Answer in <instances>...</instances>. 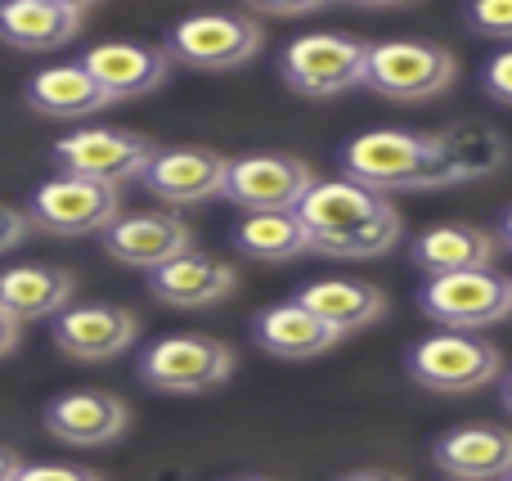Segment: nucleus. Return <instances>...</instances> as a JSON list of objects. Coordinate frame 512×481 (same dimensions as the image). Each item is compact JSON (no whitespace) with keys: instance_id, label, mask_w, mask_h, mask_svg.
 <instances>
[{"instance_id":"6ab92c4d","label":"nucleus","mask_w":512,"mask_h":481,"mask_svg":"<svg viewBox=\"0 0 512 481\" xmlns=\"http://www.w3.org/2000/svg\"><path fill=\"white\" fill-rule=\"evenodd\" d=\"M432 459L450 481H504L512 473V432L499 423H468L445 432Z\"/></svg>"},{"instance_id":"4be33fe9","label":"nucleus","mask_w":512,"mask_h":481,"mask_svg":"<svg viewBox=\"0 0 512 481\" xmlns=\"http://www.w3.org/2000/svg\"><path fill=\"white\" fill-rule=\"evenodd\" d=\"M495 248L499 239L481 225H468V221H450V225H432L414 239L409 257H414L418 270L427 275H459V270H490L495 261Z\"/></svg>"},{"instance_id":"412c9836","label":"nucleus","mask_w":512,"mask_h":481,"mask_svg":"<svg viewBox=\"0 0 512 481\" xmlns=\"http://www.w3.org/2000/svg\"><path fill=\"white\" fill-rule=\"evenodd\" d=\"M297 306H306L315 320H324L333 333H355L369 329L387 315V297H382L378 284L369 279H315L306 284L297 297Z\"/></svg>"},{"instance_id":"9d476101","label":"nucleus","mask_w":512,"mask_h":481,"mask_svg":"<svg viewBox=\"0 0 512 481\" xmlns=\"http://www.w3.org/2000/svg\"><path fill=\"white\" fill-rule=\"evenodd\" d=\"M315 171L292 153H248L225 167V189L234 207L243 212H297V203L310 194Z\"/></svg>"},{"instance_id":"dca6fc26","label":"nucleus","mask_w":512,"mask_h":481,"mask_svg":"<svg viewBox=\"0 0 512 481\" xmlns=\"http://www.w3.org/2000/svg\"><path fill=\"white\" fill-rule=\"evenodd\" d=\"M131 423V410H126L122 396L113 392H95V387H81V392H63L45 405V432L63 446H108L117 441Z\"/></svg>"},{"instance_id":"f257e3e1","label":"nucleus","mask_w":512,"mask_h":481,"mask_svg":"<svg viewBox=\"0 0 512 481\" xmlns=\"http://www.w3.org/2000/svg\"><path fill=\"white\" fill-rule=\"evenodd\" d=\"M342 176L355 185L387 194V189H441L454 185V171L436 131H364L342 144Z\"/></svg>"},{"instance_id":"2f4dec72","label":"nucleus","mask_w":512,"mask_h":481,"mask_svg":"<svg viewBox=\"0 0 512 481\" xmlns=\"http://www.w3.org/2000/svg\"><path fill=\"white\" fill-rule=\"evenodd\" d=\"M14 347H18V324L0 315V360H5V356H9V351H14Z\"/></svg>"},{"instance_id":"f03ea898","label":"nucleus","mask_w":512,"mask_h":481,"mask_svg":"<svg viewBox=\"0 0 512 481\" xmlns=\"http://www.w3.org/2000/svg\"><path fill=\"white\" fill-rule=\"evenodd\" d=\"M454 77H459V63L436 41H409V36L378 41L369 45V59H364V86L400 104L441 99L454 86Z\"/></svg>"},{"instance_id":"e433bc0d","label":"nucleus","mask_w":512,"mask_h":481,"mask_svg":"<svg viewBox=\"0 0 512 481\" xmlns=\"http://www.w3.org/2000/svg\"><path fill=\"white\" fill-rule=\"evenodd\" d=\"M504 410H508V414H512V374H508V378H504Z\"/></svg>"},{"instance_id":"f8f14e48","label":"nucleus","mask_w":512,"mask_h":481,"mask_svg":"<svg viewBox=\"0 0 512 481\" xmlns=\"http://www.w3.org/2000/svg\"><path fill=\"white\" fill-rule=\"evenodd\" d=\"M387 198L373 194V189L355 185V180H315L310 185V194L297 203V221L301 230H306L310 248H328V243L346 239V234H355L360 225H369L378 212H387Z\"/></svg>"},{"instance_id":"a878e982","label":"nucleus","mask_w":512,"mask_h":481,"mask_svg":"<svg viewBox=\"0 0 512 481\" xmlns=\"http://www.w3.org/2000/svg\"><path fill=\"white\" fill-rule=\"evenodd\" d=\"M234 248L248 252L256 261H292L310 252V239L292 212H252L234 225Z\"/></svg>"},{"instance_id":"72a5a7b5","label":"nucleus","mask_w":512,"mask_h":481,"mask_svg":"<svg viewBox=\"0 0 512 481\" xmlns=\"http://www.w3.org/2000/svg\"><path fill=\"white\" fill-rule=\"evenodd\" d=\"M337 481H405L400 473H382V468H360V473H346Z\"/></svg>"},{"instance_id":"58836bf2","label":"nucleus","mask_w":512,"mask_h":481,"mask_svg":"<svg viewBox=\"0 0 512 481\" xmlns=\"http://www.w3.org/2000/svg\"><path fill=\"white\" fill-rule=\"evenodd\" d=\"M504 481H512V473H508V477H504Z\"/></svg>"},{"instance_id":"0eeeda50","label":"nucleus","mask_w":512,"mask_h":481,"mask_svg":"<svg viewBox=\"0 0 512 481\" xmlns=\"http://www.w3.org/2000/svg\"><path fill=\"white\" fill-rule=\"evenodd\" d=\"M117 216H122V194H117V185L63 176V171L54 180H45V185H36L32 203H27V225L54 234V239L104 234Z\"/></svg>"},{"instance_id":"6e6552de","label":"nucleus","mask_w":512,"mask_h":481,"mask_svg":"<svg viewBox=\"0 0 512 481\" xmlns=\"http://www.w3.org/2000/svg\"><path fill=\"white\" fill-rule=\"evenodd\" d=\"M504 374V356L490 342L472 338V333H432L409 351V378L427 392L441 396H463L481 392L486 383Z\"/></svg>"},{"instance_id":"7c9ffc66","label":"nucleus","mask_w":512,"mask_h":481,"mask_svg":"<svg viewBox=\"0 0 512 481\" xmlns=\"http://www.w3.org/2000/svg\"><path fill=\"white\" fill-rule=\"evenodd\" d=\"M32 234V225H27V212H18V207L0 203V252H14L18 243Z\"/></svg>"},{"instance_id":"1a4fd4ad","label":"nucleus","mask_w":512,"mask_h":481,"mask_svg":"<svg viewBox=\"0 0 512 481\" xmlns=\"http://www.w3.org/2000/svg\"><path fill=\"white\" fill-rule=\"evenodd\" d=\"M153 158V144L135 131H117V126H86L63 140H54V162L63 176L99 180V185H122V180H140Z\"/></svg>"},{"instance_id":"423d86ee","label":"nucleus","mask_w":512,"mask_h":481,"mask_svg":"<svg viewBox=\"0 0 512 481\" xmlns=\"http://www.w3.org/2000/svg\"><path fill=\"white\" fill-rule=\"evenodd\" d=\"M418 306L427 311V320L445 324V333H477L512 315V279L499 275L495 266L436 275L418 293Z\"/></svg>"},{"instance_id":"ddd939ff","label":"nucleus","mask_w":512,"mask_h":481,"mask_svg":"<svg viewBox=\"0 0 512 481\" xmlns=\"http://www.w3.org/2000/svg\"><path fill=\"white\" fill-rule=\"evenodd\" d=\"M77 63H81V72H86V77L108 95V104H117V99L153 95V90L167 81V72H171L167 50H162V45H144V41L90 45Z\"/></svg>"},{"instance_id":"c9c22d12","label":"nucleus","mask_w":512,"mask_h":481,"mask_svg":"<svg viewBox=\"0 0 512 481\" xmlns=\"http://www.w3.org/2000/svg\"><path fill=\"white\" fill-rule=\"evenodd\" d=\"M499 243H504V248L512 252V212L504 216V225H499Z\"/></svg>"},{"instance_id":"20e7f679","label":"nucleus","mask_w":512,"mask_h":481,"mask_svg":"<svg viewBox=\"0 0 512 481\" xmlns=\"http://www.w3.org/2000/svg\"><path fill=\"white\" fill-rule=\"evenodd\" d=\"M364 59H369V41H360V36L306 32L283 45L279 72L297 95L333 99V95H346V90L364 86Z\"/></svg>"},{"instance_id":"a211bd4d","label":"nucleus","mask_w":512,"mask_h":481,"mask_svg":"<svg viewBox=\"0 0 512 481\" xmlns=\"http://www.w3.org/2000/svg\"><path fill=\"white\" fill-rule=\"evenodd\" d=\"M72 297H77V279L63 266L23 261V266L0 270V315L14 320L18 329L32 320H54L72 306Z\"/></svg>"},{"instance_id":"7ed1b4c3","label":"nucleus","mask_w":512,"mask_h":481,"mask_svg":"<svg viewBox=\"0 0 512 481\" xmlns=\"http://www.w3.org/2000/svg\"><path fill=\"white\" fill-rule=\"evenodd\" d=\"M140 378L162 396H207L234 378V351L212 333H171L144 347Z\"/></svg>"},{"instance_id":"c85d7f7f","label":"nucleus","mask_w":512,"mask_h":481,"mask_svg":"<svg viewBox=\"0 0 512 481\" xmlns=\"http://www.w3.org/2000/svg\"><path fill=\"white\" fill-rule=\"evenodd\" d=\"M481 86H486L490 99H499V104L512 108V45L486 63V72H481Z\"/></svg>"},{"instance_id":"5701e85b","label":"nucleus","mask_w":512,"mask_h":481,"mask_svg":"<svg viewBox=\"0 0 512 481\" xmlns=\"http://www.w3.org/2000/svg\"><path fill=\"white\" fill-rule=\"evenodd\" d=\"M252 338H256V347L270 351L274 360H315V356H328V351L342 342V333H333L324 320H315L306 306L279 302L256 315Z\"/></svg>"},{"instance_id":"cd10ccee","label":"nucleus","mask_w":512,"mask_h":481,"mask_svg":"<svg viewBox=\"0 0 512 481\" xmlns=\"http://www.w3.org/2000/svg\"><path fill=\"white\" fill-rule=\"evenodd\" d=\"M472 32L490 36V41H512V0H477L463 9Z\"/></svg>"},{"instance_id":"bb28decb","label":"nucleus","mask_w":512,"mask_h":481,"mask_svg":"<svg viewBox=\"0 0 512 481\" xmlns=\"http://www.w3.org/2000/svg\"><path fill=\"white\" fill-rule=\"evenodd\" d=\"M400 234H405L400 212L387 207V212H378L369 225H360L355 234H346V239L328 243V248H319V252H324V257H382V252H391L400 243Z\"/></svg>"},{"instance_id":"4c0bfd02","label":"nucleus","mask_w":512,"mask_h":481,"mask_svg":"<svg viewBox=\"0 0 512 481\" xmlns=\"http://www.w3.org/2000/svg\"><path fill=\"white\" fill-rule=\"evenodd\" d=\"M234 481H270V477H234Z\"/></svg>"},{"instance_id":"39448f33","label":"nucleus","mask_w":512,"mask_h":481,"mask_svg":"<svg viewBox=\"0 0 512 481\" xmlns=\"http://www.w3.org/2000/svg\"><path fill=\"white\" fill-rule=\"evenodd\" d=\"M265 45V32L252 14L239 9H207V14L180 18L167 32V59L198 72H234L252 63Z\"/></svg>"},{"instance_id":"f3484780","label":"nucleus","mask_w":512,"mask_h":481,"mask_svg":"<svg viewBox=\"0 0 512 481\" xmlns=\"http://www.w3.org/2000/svg\"><path fill=\"white\" fill-rule=\"evenodd\" d=\"M239 288V275H234L230 261L207 257V252H180L176 261L158 266L149 275V293L158 297L162 306H176V311H203V306H216Z\"/></svg>"},{"instance_id":"2eb2a0df","label":"nucleus","mask_w":512,"mask_h":481,"mask_svg":"<svg viewBox=\"0 0 512 481\" xmlns=\"http://www.w3.org/2000/svg\"><path fill=\"white\" fill-rule=\"evenodd\" d=\"M104 252L113 261L131 270H158L167 261H176L180 252L194 248V230H189L180 216H162V212H131V216H117L104 234Z\"/></svg>"},{"instance_id":"aec40b11","label":"nucleus","mask_w":512,"mask_h":481,"mask_svg":"<svg viewBox=\"0 0 512 481\" xmlns=\"http://www.w3.org/2000/svg\"><path fill=\"white\" fill-rule=\"evenodd\" d=\"M90 5L81 0H9L0 5V41L14 50H59L72 36H81Z\"/></svg>"},{"instance_id":"9b49d317","label":"nucleus","mask_w":512,"mask_h":481,"mask_svg":"<svg viewBox=\"0 0 512 481\" xmlns=\"http://www.w3.org/2000/svg\"><path fill=\"white\" fill-rule=\"evenodd\" d=\"M135 338H140L135 311L113 302H86L54 315V347L68 360H81V365H104V360L126 356Z\"/></svg>"},{"instance_id":"473e14b6","label":"nucleus","mask_w":512,"mask_h":481,"mask_svg":"<svg viewBox=\"0 0 512 481\" xmlns=\"http://www.w3.org/2000/svg\"><path fill=\"white\" fill-rule=\"evenodd\" d=\"M18 468H23V459H18L9 446H0V481H14Z\"/></svg>"},{"instance_id":"4468645a","label":"nucleus","mask_w":512,"mask_h":481,"mask_svg":"<svg viewBox=\"0 0 512 481\" xmlns=\"http://www.w3.org/2000/svg\"><path fill=\"white\" fill-rule=\"evenodd\" d=\"M225 167L230 158H221L216 149H198V144H180V149H153L149 167H144V185L153 198L171 207H194L207 203L225 189Z\"/></svg>"},{"instance_id":"f704fd0d","label":"nucleus","mask_w":512,"mask_h":481,"mask_svg":"<svg viewBox=\"0 0 512 481\" xmlns=\"http://www.w3.org/2000/svg\"><path fill=\"white\" fill-rule=\"evenodd\" d=\"M315 0H306V5H261V14H315Z\"/></svg>"},{"instance_id":"b1692460","label":"nucleus","mask_w":512,"mask_h":481,"mask_svg":"<svg viewBox=\"0 0 512 481\" xmlns=\"http://www.w3.org/2000/svg\"><path fill=\"white\" fill-rule=\"evenodd\" d=\"M27 104L45 117H90L108 108V95L81 72V63H54L27 81Z\"/></svg>"},{"instance_id":"393cba45","label":"nucleus","mask_w":512,"mask_h":481,"mask_svg":"<svg viewBox=\"0 0 512 481\" xmlns=\"http://www.w3.org/2000/svg\"><path fill=\"white\" fill-rule=\"evenodd\" d=\"M436 140L454 171V185H468V180L495 176L508 167V140L486 122H450L445 131H436Z\"/></svg>"},{"instance_id":"c756f323","label":"nucleus","mask_w":512,"mask_h":481,"mask_svg":"<svg viewBox=\"0 0 512 481\" xmlns=\"http://www.w3.org/2000/svg\"><path fill=\"white\" fill-rule=\"evenodd\" d=\"M14 481H104L81 464H23Z\"/></svg>"}]
</instances>
